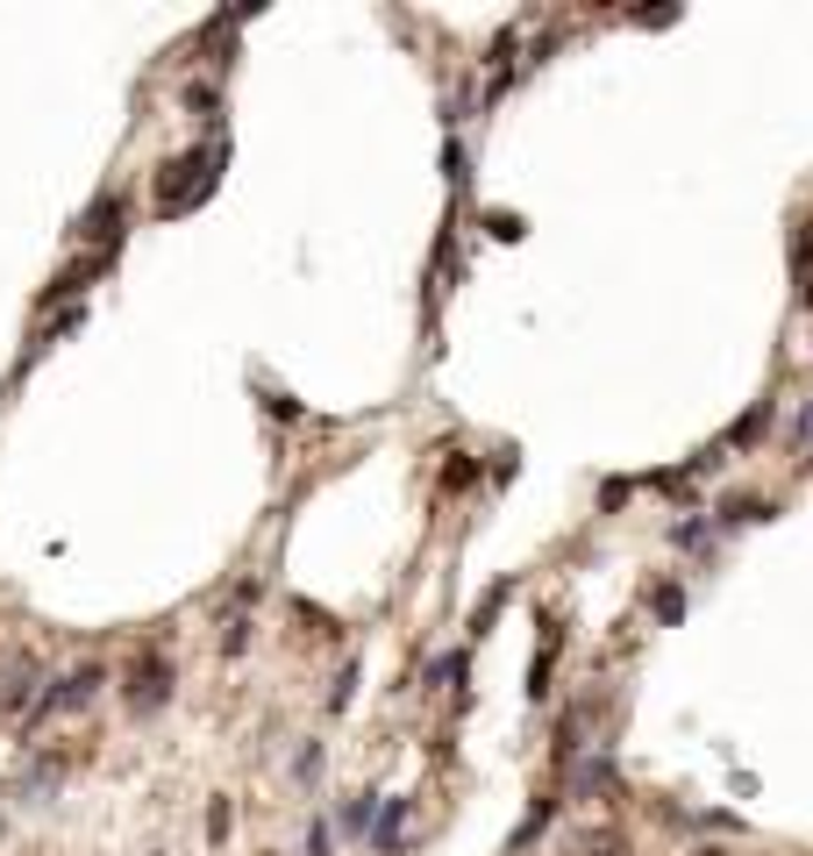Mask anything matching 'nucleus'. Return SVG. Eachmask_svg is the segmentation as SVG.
Returning <instances> with one entry per match:
<instances>
[{
	"instance_id": "3",
	"label": "nucleus",
	"mask_w": 813,
	"mask_h": 856,
	"mask_svg": "<svg viewBox=\"0 0 813 856\" xmlns=\"http://www.w3.org/2000/svg\"><path fill=\"white\" fill-rule=\"evenodd\" d=\"M164 700H172V671H164V657H136V671H129V707H136V714H158Z\"/></svg>"
},
{
	"instance_id": "5",
	"label": "nucleus",
	"mask_w": 813,
	"mask_h": 856,
	"mask_svg": "<svg viewBox=\"0 0 813 856\" xmlns=\"http://www.w3.org/2000/svg\"><path fill=\"white\" fill-rule=\"evenodd\" d=\"M108 258H115V250H108ZM108 258H86V264H72L65 279H51V300H72V293H86V279H94V272H108Z\"/></svg>"
},
{
	"instance_id": "2",
	"label": "nucleus",
	"mask_w": 813,
	"mask_h": 856,
	"mask_svg": "<svg viewBox=\"0 0 813 856\" xmlns=\"http://www.w3.org/2000/svg\"><path fill=\"white\" fill-rule=\"evenodd\" d=\"M94 693H100V664H79L72 679H57L51 693H36V720H43V714H79V707H94Z\"/></svg>"
},
{
	"instance_id": "4",
	"label": "nucleus",
	"mask_w": 813,
	"mask_h": 856,
	"mask_svg": "<svg viewBox=\"0 0 813 856\" xmlns=\"http://www.w3.org/2000/svg\"><path fill=\"white\" fill-rule=\"evenodd\" d=\"M79 236H94L100 250H108V243H122V193H108V201H100L94 215L79 221Z\"/></svg>"
},
{
	"instance_id": "1",
	"label": "nucleus",
	"mask_w": 813,
	"mask_h": 856,
	"mask_svg": "<svg viewBox=\"0 0 813 856\" xmlns=\"http://www.w3.org/2000/svg\"><path fill=\"white\" fill-rule=\"evenodd\" d=\"M215 164H221V143L186 150L178 164H164V178H158V207H164V215H186V207H200L207 193H215Z\"/></svg>"
}]
</instances>
